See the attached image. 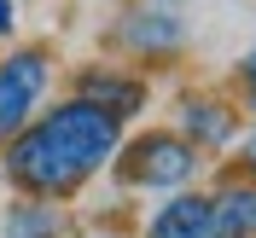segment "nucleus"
<instances>
[{"label": "nucleus", "mask_w": 256, "mask_h": 238, "mask_svg": "<svg viewBox=\"0 0 256 238\" xmlns=\"http://www.w3.org/2000/svg\"><path fill=\"white\" fill-rule=\"evenodd\" d=\"M146 238H210V198H198V192L169 198V204L152 215Z\"/></svg>", "instance_id": "obj_6"}, {"label": "nucleus", "mask_w": 256, "mask_h": 238, "mask_svg": "<svg viewBox=\"0 0 256 238\" xmlns=\"http://www.w3.org/2000/svg\"><path fill=\"white\" fill-rule=\"evenodd\" d=\"M239 81H244V87H250V93H256V47H250V52H244V58H239Z\"/></svg>", "instance_id": "obj_10"}, {"label": "nucleus", "mask_w": 256, "mask_h": 238, "mask_svg": "<svg viewBox=\"0 0 256 238\" xmlns=\"http://www.w3.org/2000/svg\"><path fill=\"white\" fill-rule=\"evenodd\" d=\"M244 163H250V169H256V134H250V140H244Z\"/></svg>", "instance_id": "obj_12"}, {"label": "nucleus", "mask_w": 256, "mask_h": 238, "mask_svg": "<svg viewBox=\"0 0 256 238\" xmlns=\"http://www.w3.org/2000/svg\"><path fill=\"white\" fill-rule=\"evenodd\" d=\"M6 238H58V209L52 204H18L6 215Z\"/></svg>", "instance_id": "obj_9"}, {"label": "nucleus", "mask_w": 256, "mask_h": 238, "mask_svg": "<svg viewBox=\"0 0 256 238\" xmlns=\"http://www.w3.org/2000/svg\"><path fill=\"white\" fill-rule=\"evenodd\" d=\"M233 111H227L222 99H186L180 105V140L186 145H227L233 140Z\"/></svg>", "instance_id": "obj_7"}, {"label": "nucleus", "mask_w": 256, "mask_h": 238, "mask_svg": "<svg viewBox=\"0 0 256 238\" xmlns=\"http://www.w3.org/2000/svg\"><path fill=\"white\" fill-rule=\"evenodd\" d=\"M47 81H52V58L41 47H18L12 58H0V145L35 116Z\"/></svg>", "instance_id": "obj_2"}, {"label": "nucleus", "mask_w": 256, "mask_h": 238, "mask_svg": "<svg viewBox=\"0 0 256 238\" xmlns=\"http://www.w3.org/2000/svg\"><path fill=\"white\" fill-rule=\"evenodd\" d=\"M116 145H122V116H111L94 99H64L12 134L6 180L30 198H70L94 169L116 157Z\"/></svg>", "instance_id": "obj_1"}, {"label": "nucleus", "mask_w": 256, "mask_h": 238, "mask_svg": "<svg viewBox=\"0 0 256 238\" xmlns=\"http://www.w3.org/2000/svg\"><path fill=\"white\" fill-rule=\"evenodd\" d=\"M198 169V145H186L180 134H140L122 151L128 186H180Z\"/></svg>", "instance_id": "obj_3"}, {"label": "nucleus", "mask_w": 256, "mask_h": 238, "mask_svg": "<svg viewBox=\"0 0 256 238\" xmlns=\"http://www.w3.org/2000/svg\"><path fill=\"white\" fill-rule=\"evenodd\" d=\"M76 99H94V105H105L111 116H134V111L146 105V81L116 76V70L94 64V70H82V93H76Z\"/></svg>", "instance_id": "obj_5"}, {"label": "nucleus", "mask_w": 256, "mask_h": 238, "mask_svg": "<svg viewBox=\"0 0 256 238\" xmlns=\"http://www.w3.org/2000/svg\"><path fill=\"white\" fill-rule=\"evenodd\" d=\"M18 29V0H0V35Z\"/></svg>", "instance_id": "obj_11"}, {"label": "nucleus", "mask_w": 256, "mask_h": 238, "mask_svg": "<svg viewBox=\"0 0 256 238\" xmlns=\"http://www.w3.org/2000/svg\"><path fill=\"white\" fill-rule=\"evenodd\" d=\"M116 41H122L134 58H175L186 47V17L175 6H134V12L116 17Z\"/></svg>", "instance_id": "obj_4"}, {"label": "nucleus", "mask_w": 256, "mask_h": 238, "mask_svg": "<svg viewBox=\"0 0 256 238\" xmlns=\"http://www.w3.org/2000/svg\"><path fill=\"white\" fill-rule=\"evenodd\" d=\"M210 238H256V186L210 198Z\"/></svg>", "instance_id": "obj_8"}]
</instances>
